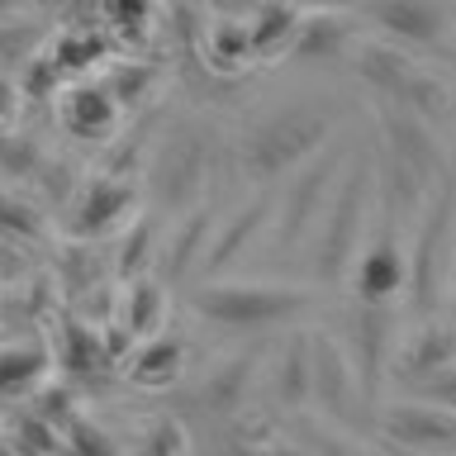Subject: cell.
Listing matches in <instances>:
<instances>
[{
	"label": "cell",
	"instance_id": "cell-9",
	"mask_svg": "<svg viewBox=\"0 0 456 456\" xmlns=\"http://www.w3.org/2000/svg\"><path fill=\"white\" fill-rule=\"evenodd\" d=\"M366 34H376L409 53H456V5L437 0H390V5L356 10Z\"/></svg>",
	"mask_w": 456,
	"mask_h": 456
},
{
	"label": "cell",
	"instance_id": "cell-30",
	"mask_svg": "<svg viewBox=\"0 0 456 456\" xmlns=\"http://www.w3.org/2000/svg\"><path fill=\"white\" fill-rule=\"evenodd\" d=\"M14 114V86H10V77H0V124H5Z\"/></svg>",
	"mask_w": 456,
	"mask_h": 456
},
{
	"label": "cell",
	"instance_id": "cell-16",
	"mask_svg": "<svg viewBox=\"0 0 456 456\" xmlns=\"http://www.w3.org/2000/svg\"><path fill=\"white\" fill-rule=\"evenodd\" d=\"M62 124L81 142H105L119 128V100L105 81H71L62 91Z\"/></svg>",
	"mask_w": 456,
	"mask_h": 456
},
{
	"label": "cell",
	"instance_id": "cell-7",
	"mask_svg": "<svg viewBox=\"0 0 456 456\" xmlns=\"http://www.w3.org/2000/svg\"><path fill=\"white\" fill-rule=\"evenodd\" d=\"M404 285H409V228L376 200V219H370L366 242L352 262L347 290L356 305L390 309L404 299Z\"/></svg>",
	"mask_w": 456,
	"mask_h": 456
},
{
	"label": "cell",
	"instance_id": "cell-18",
	"mask_svg": "<svg viewBox=\"0 0 456 456\" xmlns=\"http://www.w3.org/2000/svg\"><path fill=\"white\" fill-rule=\"evenodd\" d=\"M181 370H185V347L162 333L138 342V352L128 356V380L134 385H171V380H181Z\"/></svg>",
	"mask_w": 456,
	"mask_h": 456
},
{
	"label": "cell",
	"instance_id": "cell-10",
	"mask_svg": "<svg viewBox=\"0 0 456 456\" xmlns=\"http://www.w3.org/2000/svg\"><path fill=\"white\" fill-rule=\"evenodd\" d=\"M376 433L404 456H456V413L419 395L385 399L376 409Z\"/></svg>",
	"mask_w": 456,
	"mask_h": 456
},
{
	"label": "cell",
	"instance_id": "cell-25",
	"mask_svg": "<svg viewBox=\"0 0 456 456\" xmlns=\"http://www.w3.org/2000/svg\"><path fill=\"white\" fill-rule=\"evenodd\" d=\"M205 233H209V214L195 209V219H185L176 228V238H171V248H167V276H181V271H185V252H191Z\"/></svg>",
	"mask_w": 456,
	"mask_h": 456
},
{
	"label": "cell",
	"instance_id": "cell-3",
	"mask_svg": "<svg viewBox=\"0 0 456 456\" xmlns=\"http://www.w3.org/2000/svg\"><path fill=\"white\" fill-rule=\"evenodd\" d=\"M352 71L362 77V86L376 91L380 110H404V114L428 119V124H437L442 114H452L456 86L442 77L433 62H423L419 53L395 48V43H385L376 34H366L362 43H356Z\"/></svg>",
	"mask_w": 456,
	"mask_h": 456
},
{
	"label": "cell",
	"instance_id": "cell-32",
	"mask_svg": "<svg viewBox=\"0 0 456 456\" xmlns=\"http://www.w3.org/2000/svg\"><path fill=\"white\" fill-rule=\"evenodd\" d=\"M452 114H456V95H452Z\"/></svg>",
	"mask_w": 456,
	"mask_h": 456
},
{
	"label": "cell",
	"instance_id": "cell-29",
	"mask_svg": "<svg viewBox=\"0 0 456 456\" xmlns=\"http://www.w3.org/2000/svg\"><path fill=\"white\" fill-rule=\"evenodd\" d=\"M262 456H314L305 442H290V437H276V442H266Z\"/></svg>",
	"mask_w": 456,
	"mask_h": 456
},
{
	"label": "cell",
	"instance_id": "cell-26",
	"mask_svg": "<svg viewBox=\"0 0 456 456\" xmlns=\"http://www.w3.org/2000/svg\"><path fill=\"white\" fill-rule=\"evenodd\" d=\"M34 224H38V214L24 205L20 195L14 191H5V185H0V238H28L34 233Z\"/></svg>",
	"mask_w": 456,
	"mask_h": 456
},
{
	"label": "cell",
	"instance_id": "cell-5",
	"mask_svg": "<svg viewBox=\"0 0 456 456\" xmlns=\"http://www.w3.org/2000/svg\"><path fill=\"white\" fill-rule=\"evenodd\" d=\"M195 314L219 328H276L314 305L309 285L290 281H205L191 295Z\"/></svg>",
	"mask_w": 456,
	"mask_h": 456
},
{
	"label": "cell",
	"instance_id": "cell-14",
	"mask_svg": "<svg viewBox=\"0 0 456 456\" xmlns=\"http://www.w3.org/2000/svg\"><path fill=\"white\" fill-rule=\"evenodd\" d=\"M200 57L214 77H248L256 67L252 34H248V14H228V10H200Z\"/></svg>",
	"mask_w": 456,
	"mask_h": 456
},
{
	"label": "cell",
	"instance_id": "cell-17",
	"mask_svg": "<svg viewBox=\"0 0 456 456\" xmlns=\"http://www.w3.org/2000/svg\"><path fill=\"white\" fill-rule=\"evenodd\" d=\"M305 10H285V5H266V10H248V34H252V53L256 67L271 62L281 53H295V34Z\"/></svg>",
	"mask_w": 456,
	"mask_h": 456
},
{
	"label": "cell",
	"instance_id": "cell-28",
	"mask_svg": "<svg viewBox=\"0 0 456 456\" xmlns=\"http://www.w3.org/2000/svg\"><path fill=\"white\" fill-rule=\"evenodd\" d=\"M71 452L77 456H114V442L95 423H77L71 428Z\"/></svg>",
	"mask_w": 456,
	"mask_h": 456
},
{
	"label": "cell",
	"instance_id": "cell-8",
	"mask_svg": "<svg viewBox=\"0 0 456 456\" xmlns=\"http://www.w3.org/2000/svg\"><path fill=\"white\" fill-rule=\"evenodd\" d=\"M148 181L157 191V205L181 214V209H195L200 205V191L209 185V152H205V138L185 124H171L152 148V162H148Z\"/></svg>",
	"mask_w": 456,
	"mask_h": 456
},
{
	"label": "cell",
	"instance_id": "cell-22",
	"mask_svg": "<svg viewBox=\"0 0 456 456\" xmlns=\"http://www.w3.org/2000/svg\"><path fill=\"white\" fill-rule=\"evenodd\" d=\"M43 376L38 347H0V395H24Z\"/></svg>",
	"mask_w": 456,
	"mask_h": 456
},
{
	"label": "cell",
	"instance_id": "cell-21",
	"mask_svg": "<svg viewBox=\"0 0 456 456\" xmlns=\"http://www.w3.org/2000/svg\"><path fill=\"white\" fill-rule=\"evenodd\" d=\"M167 319V290H162V281H152V276H138L134 285H128V295H124V323L134 328V338H157V328H162Z\"/></svg>",
	"mask_w": 456,
	"mask_h": 456
},
{
	"label": "cell",
	"instance_id": "cell-12",
	"mask_svg": "<svg viewBox=\"0 0 456 456\" xmlns=\"http://www.w3.org/2000/svg\"><path fill=\"white\" fill-rule=\"evenodd\" d=\"M395 342H399V328H395V305L390 309H376V305H352V319H347V347L356 376H362V390L366 399H376L380 390V376H390V356H395Z\"/></svg>",
	"mask_w": 456,
	"mask_h": 456
},
{
	"label": "cell",
	"instance_id": "cell-13",
	"mask_svg": "<svg viewBox=\"0 0 456 456\" xmlns=\"http://www.w3.org/2000/svg\"><path fill=\"white\" fill-rule=\"evenodd\" d=\"M456 366V333L452 323L433 314V319H419L413 328H404L395 342V356H390V376L404 380V385H423L428 376Z\"/></svg>",
	"mask_w": 456,
	"mask_h": 456
},
{
	"label": "cell",
	"instance_id": "cell-24",
	"mask_svg": "<svg viewBox=\"0 0 456 456\" xmlns=\"http://www.w3.org/2000/svg\"><path fill=\"white\" fill-rule=\"evenodd\" d=\"M248 362H233V366H219L214 370V380L205 385V399L214 409H238V399H242V390H248Z\"/></svg>",
	"mask_w": 456,
	"mask_h": 456
},
{
	"label": "cell",
	"instance_id": "cell-11",
	"mask_svg": "<svg viewBox=\"0 0 456 456\" xmlns=\"http://www.w3.org/2000/svg\"><path fill=\"white\" fill-rule=\"evenodd\" d=\"M314 404L323 409L328 423H338L342 433L362 428V419L370 413V399L362 390L347 347L333 333H314Z\"/></svg>",
	"mask_w": 456,
	"mask_h": 456
},
{
	"label": "cell",
	"instance_id": "cell-4",
	"mask_svg": "<svg viewBox=\"0 0 456 456\" xmlns=\"http://www.w3.org/2000/svg\"><path fill=\"white\" fill-rule=\"evenodd\" d=\"M456 276V167L442 171L428 205L409 228V285L404 299L419 309V319H433L447 299Z\"/></svg>",
	"mask_w": 456,
	"mask_h": 456
},
{
	"label": "cell",
	"instance_id": "cell-15",
	"mask_svg": "<svg viewBox=\"0 0 456 456\" xmlns=\"http://www.w3.org/2000/svg\"><path fill=\"white\" fill-rule=\"evenodd\" d=\"M366 38V24L356 10H305L295 34V57H309V62H338V57L356 53V43Z\"/></svg>",
	"mask_w": 456,
	"mask_h": 456
},
{
	"label": "cell",
	"instance_id": "cell-19",
	"mask_svg": "<svg viewBox=\"0 0 456 456\" xmlns=\"http://www.w3.org/2000/svg\"><path fill=\"white\" fill-rule=\"evenodd\" d=\"M276 395L281 404H305L314 399V338H290L276 362Z\"/></svg>",
	"mask_w": 456,
	"mask_h": 456
},
{
	"label": "cell",
	"instance_id": "cell-33",
	"mask_svg": "<svg viewBox=\"0 0 456 456\" xmlns=\"http://www.w3.org/2000/svg\"><path fill=\"white\" fill-rule=\"evenodd\" d=\"M452 285H456V276H452Z\"/></svg>",
	"mask_w": 456,
	"mask_h": 456
},
{
	"label": "cell",
	"instance_id": "cell-6",
	"mask_svg": "<svg viewBox=\"0 0 456 456\" xmlns=\"http://www.w3.org/2000/svg\"><path fill=\"white\" fill-rule=\"evenodd\" d=\"M352 162V148L347 142H328L323 152H314L299 171H290V185L281 191V205H276V233H271V248L276 252H295L305 238H314L319 228V214L328 205V195L338 191L342 171Z\"/></svg>",
	"mask_w": 456,
	"mask_h": 456
},
{
	"label": "cell",
	"instance_id": "cell-1",
	"mask_svg": "<svg viewBox=\"0 0 456 456\" xmlns=\"http://www.w3.org/2000/svg\"><path fill=\"white\" fill-rule=\"evenodd\" d=\"M338 138V119L333 110L319 100H290L276 105L242 128L238 138V167L252 185H266L276 176H290L309 162L314 152H323Z\"/></svg>",
	"mask_w": 456,
	"mask_h": 456
},
{
	"label": "cell",
	"instance_id": "cell-27",
	"mask_svg": "<svg viewBox=\"0 0 456 456\" xmlns=\"http://www.w3.org/2000/svg\"><path fill=\"white\" fill-rule=\"evenodd\" d=\"M413 395L428 399V404H442V409L456 413V366L437 370V376H428L423 385H413Z\"/></svg>",
	"mask_w": 456,
	"mask_h": 456
},
{
	"label": "cell",
	"instance_id": "cell-2",
	"mask_svg": "<svg viewBox=\"0 0 456 456\" xmlns=\"http://www.w3.org/2000/svg\"><path fill=\"white\" fill-rule=\"evenodd\" d=\"M370 219H376V152H370V142H356L352 162L342 171L338 191L328 195L319 228L309 238V262L323 285H342L352 276V262L366 242Z\"/></svg>",
	"mask_w": 456,
	"mask_h": 456
},
{
	"label": "cell",
	"instance_id": "cell-23",
	"mask_svg": "<svg viewBox=\"0 0 456 456\" xmlns=\"http://www.w3.org/2000/svg\"><path fill=\"white\" fill-rule=\"evenodd\" d=\"M262 219H266V205H262V200H248V209H238V219L228 224V233H224L219 242H214V252L205 256V266H219L224 256H233V252L242 248V242H248V238L256 233V224H262Z\"/></svg>",
	"mask_w": 456,
	"mask_h": 456
},
{
	"label": "cell",
	"instance_id": "cell-20",
	"mask_svg": "<svg viewBox=\"0 0 456 456\" xmlns=\"http://www.w3.org/2000/svg\"><path fill=\"white\" fill-rule=\"evenodd\" d=\"M124 205H128V191H124V181H110V176H100V181H91L81 191V205H77V228L81 233H105V228H114L119 224V214H124Z\"/></svg>",
	"mask_w": 456,
	"mask_h": 456
},
{
	"label": "cell",
	"instance_id": "cell-31",
	"mask_svg": "<svg viewBox=\"0 0 456 456\" xmlns=\"http://www.w3.org/2000/svg\"><path fill=\"white\" fill-rule=\"evenodd\" d=\"M442 319H447V323H452V333H456V285L447 290V314H442Z\"/></svg>",
	"mask_w": 456,
	"mask_h": 456
}]
</instances>
